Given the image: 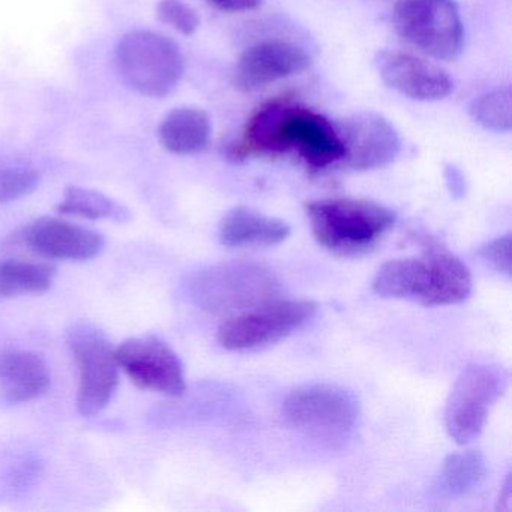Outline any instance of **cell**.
Returning <instances> with one entry per match:
<instances>
[{"mask_svg":"<svg viewBox=\"0 0 512 512\" xmlns=\"http://www.w3.org/2000/svg\"><path fill=\"white\" fill-rule=\"evenodd\" d=\"M296 151L310 169L323 170L343 160L344 148L337 127L325 116L275 101L262 107L251 119L244 139L233 149V157L253 154H283Z\"/></svg>","mask_w":512,"mask_h":512,"instance_id":"cell-1","label":"cell"},{"mask_svg":"<svg viewBox=\"0 0 512 512\" xmlns=\"http://www.w3.org/2000/svg\"><path fill=\"white\" fill-rule=\"evenodd\" d=\"M472 287L466 263L439 247L421 256L389 260L373 281L374 292L382 298L406 299L427 307L460 304L469 298Z\"/></svg>","mask_w":512,"mask_h":512,"instance_id":"cell-2","label":"cell"},{"mask_svg":"<svg viewBox=\"0 0 512 512\" xmlns=\"http://www.w3.org/2000/svg\"><path fill=\"white\" fill-rule=\"evenodd\" d=\"M305 211L316 241L340 256L367 253L395 223L394 212L373 200H317L307 203Z\"/></svg>","mask_w":512,"mask_h":512,"instance_id":"cell-3","label":"cell"},{"mask_svg":"<svg viewBox=\"0 0 512 512\" xmlns=\"http://www.w3.org/2000/svg\"><path fill=\"white\" fill-rule=\"evenodd\" d=\"M280 292L281 283L272 269L247 260L209 266L190 283L194 304L215 314L250 310L278 299Z\"/></svg>","mask_w":512,"mask_h":512,"instance_id":"cell-4","label":"cell"},{"mask_svg":"<svg viewBox=\"0 0 512 512\" xmlns=\"http://www.w3.org/2000/svg\"><path fill=\"white\" fill-rule=\"evenodd\" d=\"M116 65L125 85L146 97H167L184 76L178 44L152 31L124 35L116 49Z\"/></svg>","mask_w":512,"mask_h":512,"instance_id":"cell-5","label":"cell"},{"mask_svg":"<svg viewBox=\"0 0 512 512\" xmlns=\"http://www.w3.org/2000/svg\"><path fill=\"white\" fill-rule=\"evenodd\" d=\"M283 416L290 427L301 433L335 443L353 433L361 416V406L356 395L343 386L310 383L287 395Z\"/></svg>","mask_w":512,"mask_h":512,"instance_id":"cell-6","label":"cell"},{"mask_svg":"<svg viewBox=\"0 0 512 512\" xmlns=\"http://www.w3.org/2000/svg\"><path fill=\"white\" fill-rule=\"evenodd\" d=\"M395 31L410 46L439 61H452L464 44V26L454 0H398Z\"/></svg>","mask_w":512,"mask_h":512,"instance_id":"cell-7","label":"cell"},{"mask_svg":"<svg viewBox=\"0 0 512 512\" xmlns=\"http://www.w3.org/2000/svg\"><path fill=\"white\" fill-rule=\"evenodd\" d=\"M316 311L317 305L307 299H274L226 320L218 329V343L235 352L263 349L295 334Z\"/></svg>","mask_w":512,"mask_h":512,"instance_id":"cell-8","label":"cell"},{"mask_svg":"<svg viewBox=\"0 0 512 512\" xmlns=\"http://www.w3.org/2000/svg\"><path fill=\"white\" fill-rule=\"evenodd\" d=\"M508 385V373L499 365L470 364L455 380L446 401L445 425L458 445L481 436L490 410Z\"/></svg>","mask_w":512,"mask_h":512,"instance_id":"cell-9","label":"cell"},{"mask_svg":"<svg viewBox=\"0 0 512 512\" xmlns=\"http://www.w3.org/2000/svg\"><path fill=\"white\" fill-rule=\"evenodd\" d=\"M68 343L79 371L77 409L83 416L98 415L118 391L115 349L92 323H76L68 332Z\"/></svg>","mask_w":512,"mask_h":512,"instance_id":"cell-10","label":"cell"},{"mask_svg":"<svg viewBox=\"0 0 512 512\" xmlns=\"http://www.w3.org/2000/svg\"><path fill=\"white\" fill-rule=\"evenodd\" d=\"M119 368L139 388L179 397L187 389L185 368L178 353L160 338L145 335L125 340L115 349Z\"/></svg>","mask_w":512,"mask_h":512,"instance_id":"cell-11","label":"cell"},{"mask_svg":"<svg viewBox=\"0 0 512 512\" xmlns=\"http://www.w3.org/2000/svg\"><path fill=\"white\" fill-rule=\"evenodd\" d=\"M337 127L343 143V163L352 170H376L394 163L401 151V139L394 125L373 112L358 113Z\"/></svg>","mask_w":512,"mask_h":512,"instance_id":"cell-12","label":"cell"},{"mask_svg":"<svg viewBox=\"0 0 512 512\" xmlns=\"http://www.w3.org/2000/svg\"><path fill=\"white\" fill-rule=\"evenodd\" d=\"M302 47L283 40H268L245 50L233 71L232 82L241 92L265 88L277 80L295 76L310 67Z\"/></svg>","mask_w":512,"mask_h":512,"instance_id":"cell-13","label":"cell"},{"mask_svg":"<svg viewBox=\"0 0 512 512\" xmlns=\"http://www.w3.org/2000/svg\"><path fill=\"white\" fill-rule=\"evenodd\" d=\"M376 68L385 85L410 100H443L454 89L445 70L407 53L382 50L377 53Z\"/></svg>","mask_w":512,"mask_h":512,"instance_id":"cell-14","label":"cell"},{"mask_svg":"<svg viewBox=\"0 0 512 512\" xmlns=\"http://www.w3.org/2000/svg\"><path fill=\"white\" fill-rule=\"evenodd\" d=\"M23 241L34 253L55 260H91L104 248V238L94 230L59 218L43 217L29 224Z\"/></svg>","mask_w":512,"mask_h":512,"instance_id":"cell-15","label":"cell"},{"mask_svg":"<svg viewBox=\"0 0 512 512\" xmlns=\"http://www.w3.org/2000/svg\"><path fill=\"white\" fill-rule=\"evenodd\" d=\"M52 374L34 352L0 353V388L13 403H28L49 391Z\"/></svg>","mask_w":512,"mask_h":512,"instance_id":"cell-16","label":"cell"},{"mask_svg":"<svg viewBox=\"0 0 512 512\" xmlns=\"http://www.w3.org/2000/svg\"><path fill=\"white\" fill-rule=\"evenodd\" d=\"M290 235V226L280 218L260 214L250 208H235L223 218L220 241L226 247H271Z\"/></svg>","mask_w":512,"mask_h":512,"instance_id":"cell-17","label":"cell"},{"mask_svg":"<svg viewBox=\"0 0 512 512\" xmlns=\"http://www.w3.org/2000/svg\"><path fill=\"white\" fill-rule=\"evenodd\" d=\"M211 133V119L203 110L179 107L172 110L161 124L160 142L172 154H199L208 148Z\"/></svg>","mask_w":512,"mask_h":512,"instance_id":"cell-18","label":"cell"},{"mask_svg":"<svg viewBox=\"0 0 512 512\" xmlns=\"http://www.w3.org/2000/svg\"><path fill=\"white\" fill-rule=\"evenodd\" d=\"M487 475V463L479 451L455 452L443 461L436 478L440 496L458 497L475 490Z\"/></svg>","mask_w":512,"mask_h":512,"instance_id":"cell-19","label":"cell"},{"mask_svg":"<svg viewBox=\"0 0 512 512\" xmlns=\"http://www.w3.org/2000/svg\"><path fill=\"white\" fill-rule=\"evenodd\" d=\"M56 277V268L50 263L5 260L0 262V298L46 292Z\"/></svg>","mask_w":512,"mask_h":512,"instance_id":"cell-20","label":"cell"},{"mask_svg":"<svg viewBox=\"0 0 512 512\" xmlns=\"http://www.w3.org/2000/svg\"><path fill=\"white\" fill-rule=\"evenodd\" d=\"M58 211L88 220H113L118 223L131 220V212L127 206L91 188L68 187L64 199L59 203Z\"/></svg>","mask_w":512,"mask_h":512,"instance_id":"cell-21","label":"cell"},{"mask_svg":"<svg viewBox=\"0 0 512 512\" xmlns=\"http://www.w3.org/2000/svg\"><path fill=\"white\" fill-rule=\"evenodd\" d=\"M511 88H497L479 95L470 106V115L485 130L508 133L511 130Z\"/></svg>","mask_w":512,"mask_h":512,"instance_id":"cell-22","label":"cell"},{"mask_svg":"<svg viewBox=\"0 0 512 512\" xmlns=\"http://www.w3.org/2000/svg\"><path fill=\"white\" fill-rule=\"evenodd\" d=\"M40 185V175L25 167L0 169V203H10L34 193Z\"/></svg>","mask_w":512,"mask_h":512,"instance_id":"cell-23","label":"cell"},{"mask_svg":"<svg viewBox=\"0 0 512 512\" xmlns=\"http://www.w3.org/2000/svg\"><path fill=\"white\" fill-rule=\"evenodd\" d=\"M157 16L161 22L187 37L193 35L200 26L199 14L185 0H160Z\"/></svg>","mask_w":512,"mask_h":512,"instance_id":"cell-24","label":"cell"},{"mask_svg":"<svg viewBox=\"0 0 512 512\" xmlns=\"http://www.w3.org/2000/svg\"><path fill=\"white\" fill-rule=\"evenodd\" d=\"M509 248H511V238L509 235L500 236L493 241L485 244L479 250V257L487 263L490 268L499 274L511 275V260H509Z\"/></svg>","mask_w":512,"mask_h":512,"instance_id":"cell-25","label":"cell"},{"mask_svg":"<svg viewBox=\"0 0 512 512\" xmlns=\"http://www.w3.org/2000/svg\"><path fill=\"white\" fill-rule=\"evenodd\" d=\"M212 7L226 13H245L253 11L263 4V0H206Z\"/></svg>","mask_w":512,"mask_h":512,"instance_id":"cell-26","label":"cell"},{"mask_svg":"<svg viewBox=\"0 0 512 512\" xmlns=\"http://www.w3.org/2000/svg\"><path fill=\"white\" fill-rule=\"evenodd\" d=\"M446 185H448L449 191H451L454 197H463L464 191H466V181H464V175L460 169L455 166H448L445 169Z\"/></svg>","mask_w":512,"mask_h":512,"instance_id":"cell-27","label":"cell"}]
</instances>
